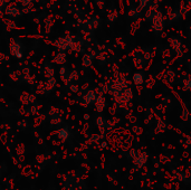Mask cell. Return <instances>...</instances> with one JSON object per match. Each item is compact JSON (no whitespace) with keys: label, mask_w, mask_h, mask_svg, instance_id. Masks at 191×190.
<instances>
[{"label":"cell","mask_w":191,"mask_h":190,"mask_svg":"<svg viewBox=\"0 0 191 190\" xmlns=\"http://www.w3.org/2000/svg\"><path fill=\"white\" fill-rule=\"evenodd\" d=\"M56 134H58V139H59L61 142H65L69 135V132L67 129H61L56 132Z\"/></svg>","instance_id":"1"},{"label":"cell","mask_w":191,"mask_h":190,"mask_svg":"<svg viewBox=\"0 0 191 190\" xmlns=\"http://www.w3.org/2000/svg\"><path fill=\"white\" fill-rule=\"evenodd\" d=\"M96 100V96H95V93L93 91H88L86 93V95L84 96V101L86 104H89V103H93L94 101Z\"/></svg>","instance_id":"2"},{"label":"cell","mask_w":191,"mask_h":190,"mask_svg":"<svg viewBox=\"0 0 191 190\" xmlns=\"http://www.w3.org/2000/svg\"><path fill=\"white\" fill-rule=\"evenodd\" d=\"M29 94H28V93H26V92H25V93H23V94H21V96H20V103H21V104H23V105H28V104H29Z\"/></svg>","instance_id":"3"},{"label":"cell","mask_w":191,"mask_h":190,"mask_svg":"<svg viewBox=\"0 0 191 190\" xmlns=\"http://www.w3.org/2000/svg\"><path fill=\"white\" fill-rule=\"evenodd\" d=\"M65 61H66V56L61 53L58 54L57 56H56V58L54 59V62L57 63V64H63V63H65Z\"/></svg>","instance_id":"4"},{"label":"cell","mask_w":191,"mask_h":190,"mask_svg":"<svg viewBox=\"0 0 191 190\" xmlns=\"http://www.w3.org/2000/svg\"><path fill=\"white\" fill-rule=\"evenodd\" d=\"M45 75H46L47 78L54 77V69H53V68H50L49 66H47L46 69H45Z\"/></svg>","instance_id":"5"},{"label":"cell","mask_w":191,"mask_h":190,"mask_svg":"<svg viewBox=\"0 0 191 190\" xmlns=\"http://www.w3.org/2000/svg\"><path fill=\"white\" fill-rule=\"evenodd\" d=\"M61 121H63V119L61 118H59V116H55V118L52 119L50 124H52V125H57V124H61Z\"/></svg>","instance_id":"6"},{"label":"cell","mask_w":191,"mask_h":190,"mask_svg":"<svg viewBox=\"0 0 191 190\" xmlns=\"http://www.w3.org/2000/svg\"><path fill=\"white\" fill-rule=\"evenodd\" d=\"M16 152H17V156L20 157V156H23V153H25V147L23 144H20L17 147L16 149Z\"/></svg>","instance_id":"7"},{"label":"cell","mask_w":191,"mask_h":190,"mask_svg":"<svg viewBox=\"0 0 191 190\" xmlns=\"http://www.w3.org/2000/svg\"><path fill=\"white\" fill-rule=\"evenodd\" d=\"M58 113H59V110L56 109V107H50L49 110V115L52 118H55V116H58Z\"/></svg>","instance_id":"8"},{"label":"cell","mask_w":191,"mask_h":190,"mask_svg":"<svg viewBox=\"0 0 191 190\" xmlns=\"http://www.w3.org/2000/svg\"><path fill=\"white\" fill-rule=\"evenodd\" d=\"M134 82L136 84L143 83V77H142L141 74H135V75H134Z\"/></svg>","instance_id":"9"},{"label":"cell","mask_w":191,"mask_h":190,"mask_svg":"<svg viewBox=\"0 0 191 190\" xmlns=\"http://www.w3.org/2000/svg\"><path fill=\"white\" fill-rule=\"evenodd\" d=\"M39 109H40V105H38V106H33L30 110H29V114H31V115H36V114H38Z\"/></svg>","instance_id":"10"},{"label":"cell","mask_w":191,"mask_h":190,"mask_svg":"<svg viewBox=\"0 0 191 190\" xmlns=\"http://www.w3.org/2000/svg\"><path fill=\"white\" fill-rule=\"evenodd\" d=\"M83 63H84V66H89L92 64V61L88 56H84V59H83Z\"/></svg>","instance_id":"11"},{"label":"cell","mask_w":191,"mask_h":190,"mask_svg":"<svg viewBox=\"0 0 191 190\" xmlns=\"http://www.w3.org/2000/svg\"><path fill=\"white\" fill-rule=\"evenodd\" d=\"M18 126H19L20 129H25L27 126V121L26 120H23V121L18 122Z\"/></svg>","instance_id":"12"},{"label":"cell","mask_w":191,"mask_h":190,"mask_svg":"<svg viewBox=\"0 0 191 190\" xmlns=\"http://www.w3.org/2000/svg\"><path fill=\"white\" fill-rule=\"evenodd\" d=\"M44 160H45V156H38L37 158H36V161L38 162V163H42L44 162Z\"/></svg>","instance_id":"13"},{"label":"cell","mask_w":191,"mask_h":190,"mask_svg":"<svg viewBox=\"0 0 191 190\" xmlns=\"http://www.w3.org/2000/svg\"><path fill=\"white\" fill-rule=\"evenodd\" d=\"M69 88H70V91L74 92V93H76V92L78 91V86H77V85H70Z\"/></svg>","instance_id":"14"},{"label":"cell","mask_w":191,"mask_h":190,"mask_svg":"<svg viewBox=\"0 0 191 190\" xmlns=\"http://www.w3.org/2000/svg\"><path fill=\"white\" fill-rule=\"evenodd\" d=\"M29 103H35L36 102V96L35 95H29Z\"/></svg>","instance_id":"15"},{"label":"cell","mask_w":191,"mask_h":190,"mask_svg":"<svg viewBox=\"0 0 191 190\" xmlns=\"http://www.w3.org/2000/svg\"><path fill=\"white\" fill-rule=\"evenodd\" d=\"M1 141H2L4 144H6V141H7V134H6V133H4V134L1 135Z\"/></svg>","instance_id":"16"},{"label":"cell","mask_w":191,"mask_h":190,"mask_svg":"<svg viewBox=\"0 0 191 190\" xmlns=\"http://www.w3.org/2000/svg\"><path fill=\"white\" fill-rule=\"evenodd\" d=\"M96 122H97L99 126H103V119H102V118H99Z\"/></svg>","instance_id":"17"},{"label":"cell","mask_w":191,"mask_h":190,"mask_svg":"<svg viewBox=\"0 0 191 190\" xmlns=\"http://www.w3.org/2000/svg\"><path fill=\"white\" fill-rule=\"evenodd\" d=\"M23 74H25V76L29 75V68H25V69H23Z\"/></svg>","instance_id":"18"},{"label":"cell","mask_w":191,"mask_h":190,"mask_svg":"<svg viewBox=\"0 0 191 190\" xmlns=\"http://www.w3.org/2000/svg\"><path fill=\"white\" fill-rule=\"evenodd\" d=\"M10 77H11V78H12V80H14V81H16V82L18 81V78H17V77H16V76L14 75V74H11V75H10Z\"/></svg>","instance_id":"19"},{"label":"cell","mask_w":191,"mask_h":190,"mask_svg":"<svg viewBox=\"0 0 191 190\" xmlns=\"http://www.w3.org/2000/svg\"><path fill=\"white\" fill-rule=\"evenodd\" d=\"M4 58H5L4 54H0V61H1V59H4Z\"/></svg>","instance_id":"20"},{"label":"cell","mask_w":191,"mask_h":190,"mask_svg":"<svg viewBox=\"0 0 191 190\" xmlns=\"http://www.w3.org/2000/svg\"><path fill=\"white\" fill-rule=\"evenodd\" d=\"M19 161H23V156H20L19 157Z\"/></svg>","instance_id":"21"}]
</instances>
